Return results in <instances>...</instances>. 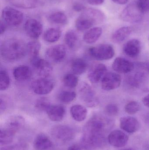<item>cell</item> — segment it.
Here are the masks:
<instances>
[{
	"label": "cell",
	"instance_id": "1",
	"mask_svg": "<svg viewBox=\"0 0 149 150\" xmlns=\"http://www.w3.org/2000/svg\"><path fill=\"white\" fill-rule=\"evenodd\" d=\"M27 53V44L21 40L9 39L1 45V55L3 59L8 61L19 60Z\"/></svg>",
	"mask_w": 149,
	"mask_h": 150
},
{
	"label": "cell",
	"instance_id": "2",
	"mask_svg": "<svg viewBox=\"0 0 149 150\" xmlns=\"http://www.w3.org/2000/svg\"><path fill=\"white\" fill-rule=\"evenodd\" d=\"M106 120L99 116L92 117L86 123L82 137L91 141L106 139L105 133L107 127Z\"/></svg>",
	"mask_w": 149,
	"mask_h": 150
},
{
	"label": "cell",
	"instance_id": "3",
	"mask_svg": "<svg viewBox=\"0 0 149 150\" xmlns=\"http://www.w3.org/2000/svg\"><path fill=\"white\" fill-rule=\"evenodd\" d=\"M104 14L99 10L88 8L83 11L75 22V27L80 31L87 30L104 19Z\"/></svg>",
	"mask_w": 149,
	"mask_h": 150
},
{
	"label": "cell",
	"instance_id": "4",
	"mask_svg": "<svg viewBox=\"0 0 149 150\" xmlns=\"http://www.w3.org/2000/svg\"><path fill=\"white\" fill-rule=\"evenodd\" d=\"M78 89L80 99L88 107L93 108L99 105V100L90 85L86 82H83L79 86Z\"/></svg>",
	"mask_w": 149,
	"mask_h": 150
},
{
	"label": "cell",
	"instance_id": "5",
	"mask_svg": "<svg viewBox=\"0 0 149 150\" xmlns=\"http://www.w3.org/2000/svg\"><path fill=\"white\" fill-rule=\"evenodd\" d=\"M1 17L2 21L6 25L12 27L20 25L24 19L22 12L10 7H6L3 9Z\"/></svg>",
	"mask_w": 149,
	"mask_h": 150
},
{
	"label": "cell",
	"instance_id": "6",
	"mask_svg": "<svg viewBox=\"0 0 149 150\" xmlns=\"http://www.w3.org/2000/svg\"><path fill=\"white\" fill-rule=\"evenodd\" d=\"M88 52L93 59L99 61L110 59L115 55L114 49L108 44H101L91 47L88 50Z\"/></svg>",
	"mask_w": 149,
	"mask_h": 150
},
{
	"label": "cell",
	"instance_id": "7",
	"mask_svg": "<svg viewBox=\"0 0 149 150\" xmlns=\"http://www.w3.org/2000/svg\"><path fill=\"white\" fill-rule=\"evenodd\" d=\"M53 138L62 142H67L72 140L75 136V130L71 127L66 125H58L51 130Z\"/></svg>",
	"mask_w": 149,
	"mask_h": 150
},
{
	"label": "cell",
	"instance_id": "8",
	"mask_svg": "<svg viewBox=\"0 0 149 150\" xmlns=\"http://www.w3.org/2000/svg\"><path fill=\"white\" fill-rule=\"evenodd\" d=\"M143 13L140 10L136 2L130 4L121 13V18L125 22L137 23L141 21Z\"/></svg>",
	"mask_w": 149,
	"mask_h": 150
},
{
	"label": "cell",
	"instance_id": "9",
	"mask_svg": "<svg viewBox=\"0 0 149 150\" xmlns=\"http://www.w3.org/2000/svg\"><path fill=\"white\" fill-rule=\"evenodd\" d=\"M31 65L37 74L42 78H47L52 72V67L50 62L38 56L31 59Z\"/></svg>",
	"mask_w": 149,
	"mask_h": 150
},
{
	"label": "cell",
	"instance_id": "10",
	"mask_svg": "<svg viewBox=\"0 0 149 150\" xmlns=\"http://www.w3.org/2000/svg\"><path fill=\"white\" fill-rule=\"evenodd\" d=\"M55 83L47 78H42L32 82L31 88L33 92L38 95H45L53 90Z\"/></svg>",
	"mask_w": 149,
	"mask_h": 150
},
{
	"label": "cell",
	"instance_id": "11",
	"mask_svg": "<svg viewBox=\"0 0 149 150\" xmlns=\"http://www.w3.org/2000/svg\"><path fill=\"white\" fill-rule=\"evenodd\" d=\"M121 77L116 73H107L101 80V88L104 91H110L120 87Z\"/></svg>",
	"mask_w": 149,
	"mask_h": 150
},
{
	"label": "cell",
	"instance_id": "12",
	"mask_svg": "<svg viewBox=\"0 0 149 150\" xmlns=\"http://www.w3.org/2000/svg\"><path fill=\"white\" fill-rule=\"evenodd\" d=\"M66 54V48L62 45L51 47L45 52V55L48 59L55 63L62 62L65 58Z\"/></svg>",
	"mask_w": 149,
	"mask_h": 150
},
{
	"label": "cell",
	"instance_id": "13",
	"mask_svg": "<svg viewBox=\"0 0 149 150\" xmlns=\"http://www.w3.org/2000/svg\"><path fill=\"white\" fill-rule=\"evenodd\" d=\"M24 28L27 35L34 39L39 38L43 32V25L36 19L27 20L24 24Z\"/></svg>",
	"mask_w": 149,
	"mask_h": 150
},
{
	"label": "cell",
	"instance_id": "14",
	"mask_svg": "<svg viewBox=\"0 0 149 150\" xmlns=\"http://www.w3.org/2000/svg\"><path fill=\"white\" fill-rule=\"evenodd\" d=\"M129 137L120 130L112 131L108 136V141L112 146L116 148L124 147L127 143Z\"/></svg>",
	"mask_w": 149,
	"mask_h": 150
},
{
	"label": "cell",
	"instance_id": "15",
	"mask_svg": "<svg viewBox=\"0 0 149 150\" xmlns=\"http://www.w3.org/2000/svg\"><path fill=\"white\" fill-rule=\"evenodd\" d=\"M113 69L120 74H128L133 71L134 65L133 62L122 57H117L112 65Z\"/></svg>",
	"mask_w": 149,
	"mask_h": 150
},
{
	"label": "cell",
	"instance_id": "16",
	"mask_svg": "<svg viewBox=\"0 0 149 150\" xmlns=\"http://www.w3.org/2000/svg\"><path fill=\"white\" fill-rule=\"evenodd\" d=\"M106 67L103 64H96L90 69L87 77L90 82L92 83H98L101 80L107 73Z\"/></svg>",
	"mask_w": 149,
	"mask_h": 150
},
{
	"label": "cell",
	"instance_id": "17",
	"mask_svg": "<svg viewBox=\"0 0 149 150\" xmlns=\"http://www.w3.org/2000/svg\"><path fill=\"white\" fill-rule=\"evenodd\" d=\"M120 127L125 132L134 134L139 130L140 125L136 118L131 116H125L120 120Z\"/></svg>",
	"mask_w": 149,
	"mask_h": 150
},
{
	"label": "cell",
	"instance_id": "18",
	"mask_svg": "<svg viewBox=\"0 0 149 150\" xmlns=\"http://www.w3.org/2000/svg\"><path fill=\"white\" fill-rule=\"evenodd\" d=\"M141 45L140 40L133 39L128 41L123 46L124 53L130 58L137 57L141 53Z\"/></svg>",
	"mask_w": 149,
	"mask_h": 150
},
{
	"label": "cell",
	"instance_id": "19",
	"mask_svg": "<svg viewBox=\"0 0 149 150\" xmlns=\"http://www.w3.org/2000/svg\"><path fill=\"white\" fill-rule=\"evenodd\" d=\"M49 119L53 122H59L62 120L66 114L65 108L59 105H55L50 107L46 112Z\"/></svg>",
	"mask_w": 149,
	"mask_h": 150
},
{
	"label": "cell",
	"instance_id": "20",
	"mask_svg": "<svg viewBox=\"0 0 149 150\" xmlns=\"http://www.w3.org/2000/svg\"><path fill=\"white\" fill-rule=\"evenodd\" d=\"M13 74L17 81L24 82L30 79L32 72L28 66H20L15 68L13 70Z\"/></svg>",
	"mask_w": 149,
	"mask_h": 150
},
{
	"label": "cell",
	"instance_id": "21",
	"mask_svg": "<svg viewBox=\"0 0 149 150\" xmlns=\"http://www.w3.org/2000/svg\"><path fill=\"white\" fill-rule=\"evenodd\" d=\"M33 146L36 150H47L51 148L52 142L47 136L40 134L35 138Z\"/></svg>",
	"mask_w": 149,
	"mask_h": 150
},
{
	"label": "cell",
	"instance_id": "22",
	"mask_svg": "<svg viewBox=\"0 0 149 150\" xmlns=\"http://www.w3.org/2000/svg\"><path fill=\"white\" fill-rule=\"evenodd\" d=\"M102 33V28L100 27H93L85 33L83 36V40L87 44H93L100 38Z\"/></svg>",
	"mask_w": 149,
	"mask_h": 150
},
{
	"label": "cell",
	"instance_id": "23",
	"mask_svg": "<svg viewBox=\"0 0 149 150\" xmlns=\"http://www.w3.org/2000/svg\"><path fill=\"white\" fill-rule=\"evenodd\" d=\"M70 112L73 120L80 122L85 120L87 115V111L86 108L84 106L75 105L71 107Z\"/></svg>",
	"mask_w": 149,
	"mask_h": 150
},
{
	"label": "cell",
	"instance_id": "24",
	"mask_svg": "<svg viewBox=\"0 0 149 150\" xmlns=\"http://www.w3.org/2000/svg\"><path fill=\"white\" fill-rule=\"evenodd\" d=\"M132 29L129 26H123L116 30L112 36V40L115 43H120L126 39L132 33Z\"/></svg>",
	"mask_w": 149,
	"mask_h": 150
},
{
	"label": "cell",
	"instance_id": "25",
	"mask_svg": "<svg viewBox=\"0 0 149 150\" xmlns=\"http://www.w3.org/2000/svg\"><path fill=\"white\" fill-rule=\"evenodd\" d=\"M86 62L82 59H75L71 62V69L73 73L76 75H80L85 72L87 69Z\"/></svg>",
	"mask_w": 149,
	"mask_h": 150
},
{
	"label": "cell",
	"instance_id": "26",
	"mask_svg": "<svg viewBox=\"0 0 149 150\" xmlns=\"http://www.w3.org/2000/svg\"><path fill=\"white\" fill-rule=\"evenodd\" d=\"M16 132L6 127L1 129L0 131V144L1 145L9 144L13 142L15 134Z\"/></svg>",
	"mask_w": 149,
	"mask_h": 150
},
{
	"label": "cell",
	"instance_id": "27",
	"mask_svg": "<svg viewBox=\"0 0 149 150\" xmlns=\"http://www.w3.org/2000/svg\"><path fill=\"white\" fill-rule=\"evenodd\" d=\"M62 34L59 29L51 28L47 30L43 35L44 39L48 43H55L60 38Z\"/></svg>",
	"mask_w": 149,
	"mask_h": 150
},
{
	"label": "cell",
	"instance_id": "28",
	"mask_svg": "<svg viewBox=\"0 0 149 150\" xmlns=\"http://www.w3.org/2000/svg\"><path fill=\"white\" fill-rule=\"evenodd\" d=\"M10 3L15 7L23 9H32L37 7V0H8Z\"/></svg>",
	"mask_w": 149,
	"mask_h": 150
},
{
	"label": "cell",
	"instance_id": "29",
	"mask_svg": "<svg viewBox=\"0 0 149 150\" xmlns=\"http://www.w3.org/2000/svg\"><path fill=\"white\" fill-rule=\"evenodd\" d=\"M49 20L53 23L58 25H65L68 22V18L66 14L62 11H56L50 15Z\"/></svg>",
	"mask_w": 149,
	"mask_h": 150
},
{
	"label": "cell",
	"instance_id": "30",
	"mask_svg": "<svg viewBox=\"0 0 149 150\" xmlns=\"http://www.w3.org/2000/svg\"><path fill=\"white\" fill-rule=\"evenodd\" d=\"M64 40L68 47L71 49H73L78 44V37L75 32L73 30L68 31L65 35Z\"/></svg>",
	"mask_w": 149,
	"mask_h": 150
},
{
	"label": "cell",
	"instance_id": "31",
	"mask_svg": "<svg viewBox=\"0 0 149 150\" xmlns=\"http://www.w3.org/2000/svg\"><path fill=\"white\" fill-rule=\"evenodd\" d=\"M41 49V44L37 41H32L27 44V53L31 59L38 57Z\"/></svg>",
	"mask_w": 149,
	"mask_h": 150
},
{
	"label": "cell",
	"instance_id": "32",
	"mask_svg": "<svg viewBox=\"0 0 149 150\" xmlns=\"http://www.w3.org/2000/svg\"><path fill=\"white\" fill-rule=\"evenodd\" d=\"M78 78L73 74H66L63 79L64 85L69 88H75L78 85Z\"/></svg>",
	"mask_w": 149,
	"mask_h": 150
},
{
	"label": "cell",
	"instance_id": "33",
	"mask_svg": "<svg viewBox=\"0 0 149 150\" xmlns=\"http://www.w3.org/2000/svg\"><path fill=\"white\" fill-rule=\"evenodd\" d=\"M77 94L73 91H63L59 94V100L64 103H70L76 98Z\"/></svg>",
	"mask_w": 149,
	"mask_h": 150
},
{
	"label": "cell",
	"instance_id": "34",
	"mask_svg": "<svg viewBox=\"0 0 149 150\" xmlns=\"http://www.w3.org/2000/svg\"><path fill=\"white\" fill-rule=\"evenodd\" d=\"M51 106L50 102L46 98H39L35 103V107L38 110L43 112H47Z\"/></svg>",
	"mask_w": 149,
	"mask_h": 150
},
{
	"label": "cell",
	"instance_id": "35",
	"mask_svg": "<svg viewBox=\"0 0 149 150\" xmlns=\"http://www.w3.org/2000/svg\"><path fill=\"white\" fill-rule=\"evenodd\" d=\"M10 84V79L8 73L4 70L0 72V90L3 91L7 90Z\"/></svg>",
	"mask_w": 149,
	"mask_h": 150
},
{
	"label": "cell",
	"instance_id": "36",
	"mask_svg": "<svg viewBox=\"0 0 149 150\" xmlns=\"http://www.w3.org/2000/svg\"><path fill=\"white\" fill-rule=\"evenodd\" d=\"M23 120L20 117H14L7 123L6 127L16 132L22 125Z\"/></svg>",
	"mask_w": 149,
	"mask_h": 150
},
{
	"label": "cell",
	"instance_id": "37",
	"mask_svg": "<svg viewBox=\"0 0 149 150\" xmlns=\"http://www.w3.org/2000/svg\"><path fill=\"white\" fill-rule=\"evenodd\" d=\"M141 109V106L139 103L136 101H131L128 102L125 106V111L129 115L136 113Z\"/></svg>",
	"mask_w": 149,
	"mask_h": 150
},
{
	"label": "cell",
	"instance_id": "38",
	"mask_svg": "<svg viewBox=\"0 0 149 150\" xmlns=\"http://www.w3.org/2000/svg\"><path fill=\"white\" fill-rule=\"evenodd\" d=\"M118 106L114 104H109L105 108V112L109 116H115L119 113Z\"/></svg>",
	"mask_w": 149,
	"mask_h": 150
},
{
	"label": "cell",
	"instance_id": "39",
	"mask_svg": "<svg viewBox=\"0 0 149 150\" xmlns=\"http://www.w3.org/2000/svg\"><path fill=\"white\" fill-rule=\"evenodd\" d=\"M136 3L137 7L143 14L149 11V0L138 1Z\"/></svg>",
	"mask_w": 149,
	"mask_h": 150
},
{
	"label": "cell",
	"instance_id": "40",
	"mask_svg": "<svg viewBox=\"0 0 149 150\" xmlns=\"http://www.w3.org/2000/svg\"><path fill=\"white\" fill-rule=\"evenodd\" d=\"M73 9L76 12H79L84 11L86 8L82 4L75 3L73 6Z\"/></svg>",
	"mask_w": 149,
	"mask_h": 150
},
{
	"label": "cell",
	"instance_id": "41",
	"mask_svg": "<svg viewBox=\"0 0 149 150\" xmlns=\"http://www.w3.org/2000/svg\"><path fill=\"white\" fill-rule=\"evenodd\" d=\"M105 0H87L88 3L92 5H99L102 4Z\"/></svg>",
	"mask_w": 149,
	"mask_h": 150
},
{
	"label": "cell",
	"instance_id": "42",
	"mask_svg": "<svg viewBox=\"0 0 149 150\" xmlns=\"http://www.w3.org/2000/svg\"><path fill=\"white\" fill-rule=\"evenodd\" d=\"M6 25H7L2 20H1V23H0V34L1 35H2L5 32L6 30Z\"/></svg>",
	"mask_w": 149,
	"mask_h": 150
},
{
	"label": "cell",
	"instance_id": "43",
	"mask_svg": "<svg viewBox=\"0 0 149 150\" xmlns=\"http://www.w3.org/2000/svg\"><path fill=\"white\" fill-rule=\"evenodd\" d=\"M143 102L144 105L149 108V93L143 99Z\"/></svg>",
	"mask_w": 149,
	"mask_h": 150
},
{
	"label": "cell",
	"instance_id": "44",
	"mask_svg": "<svg viewBox=\"0 0 149 150\" xmlns=\"http://www.w3.org/2000/svg\"><path fill=\"white\" fill-rule=\"evenodd\" d=\"M67 150H81V148L78 144H73L70 146Z\"/></svg>",
	"mask_w": 149,
	"mask_h": 150
},
{
	"label": "cell",
	"instance_id": "45",
	"mask_svg": "<svg viewBox=\"0 0 149 150\" xmlns=\"http://www.w3.org/2000/svg\"><path fill=\"white\" fill-rule=\"evenodd\" d=\"M114 2L119 4H126L128 1V0H112Z\"/></svg>",
	"mask_w": 149,
	"mask_h": 150
},
{
	"label": "cell",
	"instance_id": "46",
	"mask_svg": "<svg viewBox=\"0 0 149 150\" xmlns=\"http://www.w3.org/2000/svg\"><path fill=\"white\" fill-rule=\"evenodd\" d=\"M0 108H1V111L4 110L6 108V104L4 102V100L1 98V105H0Z\"/></svg>",
	"mask_w": 149,
	"mask_h": 150
},
{
	"label": "cell",
	"instance_id": "47",
	"mask_svg": "<svg viewBox=\"0 0 149 150\" xmlns=\"http://www.w3.org/2000/svg\"><path fill=\"white\" fill-rule=\"evenodd\" d=\"M121 150H135L134 149H133V148H128V149H122Z\"/></svg>",
	"mask_w": 149,
	"mask_h": 150
},
{
	"label": "cell",
	"instance_id": "48",
	"mask_svg": "<svg viewBox=\"0 0 149 150\" xmlns=\"http://www.w3.org/2000/svg\"><path fill=\"white\" fill-rule=\"evenodd\" d=\"M138 1H145V0H138Z\"/></svg>",
	"mask_w": 149,
	"mask_h": 150
},
{
	"label": "cell",
	"instance_id": "49",
	"mask_svg": "<svg viewBox=\"0 0 149 150\" xmlns=\"http://www.w3.org/2000/svg\"></svg>",
	"mask_w": 149,
	"mask_h": 150
}]
</instances>
